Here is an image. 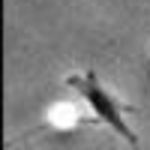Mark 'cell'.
<instances>
[{
    "label": "cell",
    "instance_id": "6da1fadb",
    "mask_svg": "<svg viewBox=\"0 0 150 150\" xmlns=\"http://www.w3.org/2000/svg\"><path fill=\"white\" fill-rule=\"evenodd\" d=\"M66 84L84 99L87 105H90V111L96 114L99 123H105L108 129H114L132 150H141V147H138V135H135V129L126 123V117H123V111H126V108H123L117 99L102 87V81H99V75H96L93 69H87V72H81V75H69Z\"/></svg>",
    "mask_w": 150,
    "mask_h": 150
}]
</instances>
